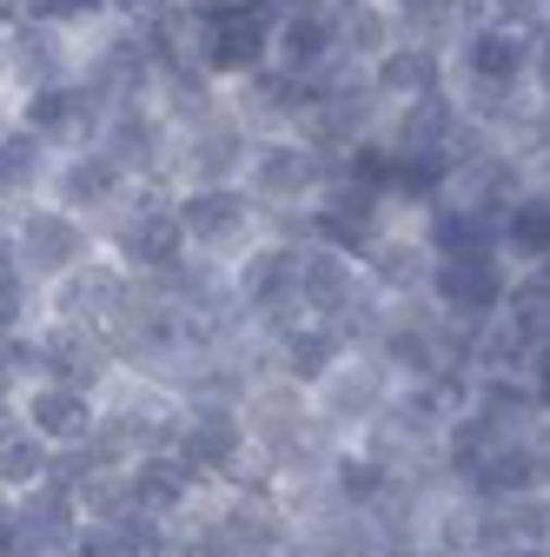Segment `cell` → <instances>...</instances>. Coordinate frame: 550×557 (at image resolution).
I'll return each mask as SVG.
<instances>
[{"instance_id":"7bdbcfd3","label":"cell","mask_w":550,"mask_h":557,"mask_svg":"<svg viewBox=\"0 0 550 557\" xmlns=\"http://www.w3.org/2000/svg\"><path fill=\"white\" fill-rule=\"evenodd\" d=\"M8 21H21V0H0V27H8Z\"/></svg>"},{"instance_id":"1f68e13d","label":"cell","mask_w":550,"mask_h":557,"mask_svg":"<svg viewBox=\"0 0 550 557\" xmlns=\"http://www.w3.org/2000/svg\"><path fill=\"white\" fill-rule=\"evenodd\" d=\"M53 147L34 133V126H0V206H21V199H34V193H47V180H53Z\"/></svg>"},{"instance_id":"d6986e66","label":"cell","mask_w":550,"mask_h":557,"mask_svg":"<svg viewBox=\"0 0 550 557\" xmlns=\"http://www.w3.org/2000/svg\"><path fill=\"white\" fill-rule=\"evenodd\" d=\"M372 293V272H365V259L359 252H346V246H325V239H305V272H299V306L312 312V319H346L359 299Z\"/></svg>"},{"instance_id":"83f0119b","label":"cell","mask_w":550,"mask_h":557,"mask_svg":"<svg viewBox=\"0 0 550 557\" xmlns=\"http://www.w3.org/2000/svg\"><path fill=\"white\" fill-rule=\"evenodd\" d=\"M498 438H517V432H543L550 418H543V398L524 372H477L471 379V398H464Z\"/></svg>"},{"instance_id":"ee69618b","label":"cell","mask_w":550,"mask_h":557,"mask_svg":"<svg viewBox=\"0 0 550 557\" xmlns=\"http://www.w3.org/2000/svg\"><path fill=\"white\" fill-rule=\"evenodd\" d=\"M272 557H312V550H305V544H299V537H292V544H286V550H272Z\"/></svg>"},{"instance_id":"f35d334b","label":"cell","mask_w":550,"mask_h":557,"mask_svg":"<svg viewBox=\"0 0 550 557\" xmlns=\"http://www.w3.org/2000/svg\"><path fill=\"white\" fill-rule=\"evenodd\" d=\"M107 8H113V21H133V27H147V21L173 14L179 0H107Z\"/></svg>"},{"instance_id":"7402d4cb","label":"cell","mask_w":550,"mask_h":557,"mask_svg":"<svg viewBox=\"0 0 550 557\" xmlns=\"http://www.w3.org/2000/svg\"><path fill=\"white\" fill-rule=\"evenodd\" d=\"M80 40L87 34H66V27H47V21H14V100L74 81L80 74Z\"/></svg>"},{"instance_id":"7c38bea8","label":"cell","mask_w":550,"mask_h":557,"mask_svg":"<svg viewBox=\"0 0 550 557\" xmlns=\"http://www.w3.org/2000/svg\"><path fill=\"white\" fill-rule=\"evenodd\" d=\"M27 338H34V379H60V385L107 392V385H113V372H120L113 345H107L93 325H74V319L40 312V325H34Z\"/></svg>"},{"instance_id":"8d00e7d4","label":"cell","mask_w":550,"mask_h":557,"mask_svg":"<svg viewBox=\"0 0 550 557\" xmlns=\"http://www.w3.org/2000/svg\"><path fill=\"white\" fill-rule=\"evenodd\" d=\"M21 21H47L66 34H93L100 21H113L107 0H21Z\"/></svg>"},{"instance_id":"f546056e","label":"cell","mask_w":550,"mask_h":557,"mask_svg":"<svg viewBox=\"0 0 550 557\" xmlns=\"http://www.w3.org/2000/svg\"><path fill=\"white\" fill-rule=\"evenodd\" d=\"M418 226H425L438 259H485V252H498V220L477 213V206H464L458 193H438L418 213Z\"/></svg>"},{"instance_id":"ab89813d","label":"cell","mask_w":550,"mask_h":557,"mask_svg":"<svg viewBox=\"0 0 550 557\" xmlns=\"http://www.w3.org/2000/svg\"><path fill=\"white\" fill-rule=\"evenodd\" d=\"M0 94L14 100V21L0 27Z\"/></svg>"},{"instance_id":"bcb514c9","label":"cell","mask_w":550,"mask_h":557,"mask_svg":"<svg viewBox=\"0 0 550 557\" xmlns=\"http://www.w3.org/2000/svg\"><path fill=\"white\" fill-rule=\"evenodd\" d=\"M0 385H14V379H8V366H0ZM14 392H21V385H14Z\"/></svg>"},{"instance_id":"44dd1931","label":"cell","mask_w":550,"mask_h":557,"mask_svg":"<svg viewBox=\"0 0 550 557\" xmlns=\"http://www.w3.org/2000/svg\"><path fill=\"white\" fill-rule=\"evenodd\" d=\"M372 87L385 94V107H404V100H425V94L451 87V47L398 34V40L372 60Z\"/></svg>"},{"instance_id":"cb8c5ba5","label":"cell","mask_w":550,"mask_h":557,"mask_svg":"<svg viewBox=\"0 0 550 557\" xmlns=\"http://www.w3.org/2000/svg\"><path fill=\"white\" fill-rule=\"evenodd\" d=\"M292 518H299V544L312 557H378L385 550V531H378L372 511L332 505V498H305Z\"/></svg>"},{"instance_id":"4316f807","label":"cell","mask_w":550,"mask_h":557,"mask_svg":"<svg viewBox=\"0 0 550 557\" xmlns=\"http://www.w3.org/2000/svg\"><path fill=\"white\" fill-rule=\"evenodd\" d=\"M199 492H205V484H199L173 451H147V458H133V465H126V498H133V511H147V518L179 524V518L192 511Z\"/></svg>"},{"instance_id":"836d02e7","label":"cell","mask_w":550,"mask_h":557,"mask_svg":"<svg viewBox=\"0 0 550 557\" xmlns=\"http://www.w3.org/2000/svg\"><path fill=\"white\" fill-rule=\"evenodd\" d=\"M398 34L404 27L391 14V0H346V8H338V47H346V60H359V66H372Z\"/></svg>"},{"instance_id":"d590c367","label":"cell","mask_w":550,"mask_h":557,"mask_svg":"<svg viewBox=\"0 0 550 557\" xmlns=\"http://www.w3.org/2000/svg\"><path fill=\"white\" fill-rule=\"evenodd\" d=\"M40 312H47V293L34 286V278L27 272H0V345L21 338V332H34Z\"/></svg>"},{"instance_id":"4fadbf2b","label":"cell","mask_w":550,"mask_h":557,"mask_svg":"<svg viewBox=\"0 0 550 557\" xmlns=\"http://www.w3.org/2000/svg\"><path fill=\"white\" fill-rule=\"evenodd\" d=\"M511 278H517V265H511L504 252H485V259H438L425 293L438 299L445 319H458V325H485V319L504 312Z\"/></svg>"},{"instance_id":"603a6c76","label":"cell","mask_w":550,"mask_h":557,"mask_svg":"<svg viewBox=\"0 0 550 557\" xmlns=\"http://www.w3.org/2000/svg\"><path fill=\"white\" fill-rule=\"evenodd\" d=\"M286 66V74H325L332 60H346V47H338V8L332 0H292V8H279V53H272Z\"/></svg>"},{"instance_id":"f6af8a7d","label":"cell","mask_w":550,"mask_h":557,"mask_svg":"<svg viewBox=\"0 0 550 557\" xmlns=\"http://www.w3.org/2000/svg\"><path fill=\"white\" fill-rule=\"evenodd\" d=\"M0 126H14V100L8 94H0Z\"/></svg>"},{"instance_id":"d4e9b609","label":"cell","mask_w":550,"mask_h":557,"mask_svg":"<svg viewBox=\"0 0 550 557\" xmlns=\"http://www.w3.org/2000/svg\"><path fill=\"white\" fill-rule=\"evenodd\" d=\"M464 498H524V492H550V471H543V432H517L498 438L491 458L477 465L464 484Z\"/></svg>"},{"instance_id":"3957f363","label":"cell","mask_w":550,"mask_h":557,"mask_svg":"<svg viewBox=\"0 0 550 557\" xmlns=\"http://www.w3.org/2000/svg\"><path fill=\"white\" fill-rule=\"evenodd\" d=\"M8 246H14L21 272L47 293L53 278H66L74 265H87L100 252V226H87L80 213H66L60 199L34 193V199H21L14 213H8Z\"/></svg>"},{"instance_id":"277c9868","label":"cell","mask_w":550,"mask_h":557,"mask_svg":"<svg viewBox=\"0 0 550 557\" xmlns=\"http://www.w3.org/2000/svg\"><path fill=\"white\" fill-rule=\"evenodd\" d=\"M299 272H305V239L292 233H259L239 259H233V299L246 312L252 332H272V325H286L299 306Z\"/></svg>"},{"instance_id":"e575fe53","label":"cell","mask_w":550,"mask_h":557,"mask_svg":"<svg viewBox=\"0 0 550 557\" xmlns=\"http://www.w3.org/2000/svg\"><path fill=\"white\" fill-rule=\"evenodd\" d=\"M391 14L411 40H438V47H451L471 21H485L477 0H391Z\"/></svg>"},{"instance_id":"484cf974","label":"cell","mask_w":550,"mask_h":557,"mask_svg":"<svg viewBox=\"0 0 550 557\" xmlns=\"http://www.w3.org/2000/svg\"><path fill=\"white\" fill-rule=\"evenodd\" d=\"M226 94H233V107L252 120V133L299 126V120H305V107H312V81H305V74H286L279 60L259 66L252 81H239V87H226Z\"/></svg>"},{"instance_id":"74e56055","label":"cell","mask_w":550,"mask_h":557,"mask_svg":"<svg viewBox=\"0 0 550 557\" xmlns=\"http://www.w3.org/2000/svg\"><path fill=\"white\" fill-rule=\"evenodd\" d=\"M530 94L550 100V21L530 34Z\"/></svg>"},{"instance_id":"5b68a950","label":"cell","mask_w":550,"mask_h":557,"mask_svg":"<svg viewBox=\"0 0 550 557\" xmlns=\"http://www.w3.org/2000/svg\"><path fill=\"white\" fill-rule=\"evenodd\" d=\"M272 53H279V0H226V8H205L199 66L220 87L252 81L259 66H272Z\"/></svg>"},{"instance_id":"d6a6232c","label":"cell","mask_w":550,"mask_h":557,"mask_svg":"<svg viewBox=\"0 0 550 557\" xmlns=\"http://www.w3.org/2000/svg\"><path fill=\"white\" fill-rule=\"evenodd\" d=\"M53 478V445L34 432V425H0V498H21L34 484Z\"/></svg>"},{"instance_id":"7a4b0ae2","label":"cell","mask_w":550,"mask_h":557,"mask_svg":"<svg viewBox=\"0 0 550 557\" xmlns=\"http://www.w3.org/2000/svg\"><path fill=\"white\" fill-rule=\"evenodd\" d=\"M100 246H107V259H113V265H126L133 278H166V272H179V265H186V252H192V239H186V226H179L173 186L147 180L140 193H133L126 213L100 233Z\"/></svg>"},{"instance_id":"8fae6325","label":"cell","mask_w":550,"mask_h":557,"mask_svg":"<svg viewBox=\"0 0 550 557\" xmlns=\"http://www.w3.org/2000/svg\"><path fill=\"white\" fill-rule=\"evenodd\" d=\"M252 120L233 107V94L213 107V113H199L192 126H179L173 139V186H199V180H239L246 153H252Z\"/></svg>"},{"instance_id":"e0dca14e","label":"cell","mask_w":550,"mask_h":557,"mask_svg":"<svg viewBox=\"0 0 550 557\" xmlns=\"http://www.w3.org/2000/svg\"><path fill=\"white\" fill-rule=\"evenodd\" d=\"M21 425H34L53 451H74L100 432V392L60 385V379H27L21 385Z\"/></svg>"},{"instance_id":"52a82bcc","label":"cell","mask_w":550,"mask_h":557,"mask_svg":"<svg viewBox=\"0 0 550 557\" xmlns=\"http://www.w3.org/2000/svg\"><path fill=\"white\" fill-rule=\"evenodd\" d=\"M147 180H133L100 139H87V147H66L60 160H53V180H47V199H60L66 213H80L87 226H113L126 206H133V193H140Z\"/></svg>"},{"instance_id":"2e32d148","label":"cell","mask_w":550,"mask_h":557,"mask_svg":"<svg viewBox=\"0 0 550 557\" xmlns=\"http://www.w3.org/2000/svg\"><path fill=\"white\" fill-rule=\"evenodd\" d=\"M259 345H265V372H279V379H292V385H305V392L352 352L346 332H338L332 319H312V312H292L286 325L259 332Z\"/></svg>"},{"instance_id":"9c48e42d","label":"cell","mask_w":550,"mask_h":557,"mask_svg":"<svg viewBox=\"0 0 550 557\" xmlns=\"http://www.w3.org/2000/svg\"><path fill=\"white\" fill-rule=\"evenodd\" d=\"M80 81L93 87L100 107H126V100H153L160 81V60L147 47V34L133 21H100L80 40Z\"/></svg>"},{"instance_id":"b9f144b4","label":"cell","mask_w":550,"mask_h":557,"mask_svg":"<svg viewBox=\"0 0 550 557\" xmlns=\"http://www.w3.org/2000/svg\"><path fill=\"white\" fill-rule=\"evenodd\" d=\"M14 550V498H0V557Z\"/></svg>"},{"instance_id":"ba28073f","label":"cell","mask_w":550,"mask_h":557,"mask_svg":"<svg viewBox=\"0 0 550 557\" xmlns=\"http://www.w3.org/2000/svg\"><path fill=\"white\" fill-rule=\"evenodd\" d=\"M391 385H398L391 366H385L378 352H365V345H352V352L312 385V411H318V425H325L332 438H359V432H372L378 418H385Z\"/></svg>"},{"instance_id":"8992f818","label":"cell","mask_w":550,"mask_h":557,"mask_svg":"<svg viewBox=\"0 0 550 557\" xmlns=\"http://www.w3.org/2000/svg\"><path fill=\"white\" fill-rule=\"evenodd\" d=\"M179 206V226L192 239V252L205 259H239L259 233H265V206L239 186V180H199V186H173Z\"/></svg>"},{"instance_id":"30bf717a","label":"cell","mask_w":550,"mask_h":557,"mask_svg":"<svg viewBox=\"0 0 550 557\" xmlns=\"http://www.w3.org/2000/svg\"><path fill=\"white\" fill-rule=\"evenodd\" d=\"M398 220V206L385 186H365L352 173H332L325 193L312 199V213H305V239H325V246H346V252H372V239Z\"/></svg>"},{"instance_id":"60d3db41","label":"cell","mask_w":550,"mask_h":557,"mask_svg":"<svg viewBox=\"0 0 550 557\" xmlns=\"http://www.w3.org/2000/svg\"><path fill=\"white\" fill-rule=\"evenodd\" d=\"M477 557H550V544H491V550H477Z\"/></svg>"},{"instance_id":"ffe728a7","label":"cell","mask_w":550,"mask_h":557,"mask_svg":"<svg viewBox=\"0 0 550 557\" xmlns=\"http://www.w3.org/2000/svg\"><path fill=\"white\" fill-rule=\"evenodd\" d=\"M432 265H438V252H432L418 213H398V220L372 239V252H365V272H372V286H378L385 299L425 293V286H432Z\"/></svg>"},{"instance_id":"6da1fadb","label":"cell","mask_w":550,"mask_h":557,"mask_svg":"<svg viewBox=\"0 0 550 557\" xmlns=\"http://www.w3.org/2000/svg\"><path fill=\"white\" fill-rule=\"evenodd\" d=\"M332 173H338V166L312 147L299 126H279V133H259V139H252V153H246V166H239V186L265 206V226H272V233L305 239V213H312V199L325 193Z\"/></svg>"},{"instance_id":"f1b7e54d","label":"cell","mask_w":550,"mask_h":557,"mask_svg":"<svg viewBox=\"0 0 550 557\" xmlns=\"http://www.w3.org/2000/svg\"><path fill=\"white\" fill-rule=\"evenodd\" d=\"M524 186H530V173L517 166V153L504 147V139H491L485 153H471V160L445 180V193H458L464 206H477V213H491V220H504V206H511Z\"/></svg>"},{"instance_id":"9a60e30c","label":"cell","mask_w":550,"mask_h":557,"mask_svg":"<svg viewBox=\"0 0 550 557\" xmlns=\"http://www.w3.org/2000/svg\"><path fill=\"white\" fill-rule=\"evenodd\" d=\"M126 293H133V272L113 265L107 246H100L87 265H74L66 278H53V286H47V312L53 319H74V325H93L107 338L113 319H120V306H126Z\"/></svg>"},{"instance_id":"5bb4252c","label":"cell","mask_w":550,"mask_h":557,"mask_svg":"<svg viewBox=\"0 0 550 557\" xmlns=\"http://www.w3.org/2000/svg\"><path fill=\"white\" fill-rule=\"evenodd\" d=\"M173 120L153 107V100H126V107H107L100 120V147L133 173V180H160L173 186Z\"/></svg>"},{"instance_id":"7dc6e473","label":"cell","mask_w":550,"mask_h":557,"mask_svg":"<svg viewBox=\"0 0 550 557\" xmlns=\"http://www.w3.org/2000/svg\"><path fill=\"white\" fill-rule=\"evenodd\" d=\"M543 8H550V0H543Z\"/></svg>"},{"instance_id":"ac0fdd59","label":"cell","mask_w":550,"mask_h":557,"mask_svg":"<svg viewBox=\"0 0 550 557\" xmlns=\"http://www.w3.org/2000/svg\"><path fill=\"white\" fill-rule=\"evenodd\" d=\"M14 120H21V126H34L53 153H66V147H87V139H100L107 107H100V100H93V87L74 74V81H60V87H40V94L14 100Z\"/></svg>"},{"instance_id":"4dcf8cb0","label":"cell","mask_w":550,"mask_h":557,"mask_svg":"<svg viewBox=\"0 0 550 557\" xmlns=\"http://www.w3.org/2000/svg\"><path fill=\"white\" fill-rule=\"evenodd\" d=\"M498 252L530 272V265H550V180H530L498 220Z\"/></svg>"}]
</instances>
